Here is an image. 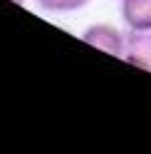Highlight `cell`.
I'll return each mask as SVG.
<instances>
[{"label":"cell","mask_w":151,"mask_h":154,"mask_svg":"<svg viewBox=\"0 0 151 154\" xmlns=\"http://www.w3.org/2000/svg\"><path fill=\"white\" fill-rule=\"evenodd\" d=\"M82 40L111 57H124L126 50V32L111 23H92L82 30Z\"/></svg>","instance_id":"6da1fadb"},{"label":"cell","mask_w":151,"mask_h":154,"mask_svg":"<svg viewBox=\"0 0 151 154\" xmlns=\"http://www.w3.org/2000/svg\"><path fill=\"white\" fill-rule=\"evenodd\" d=\"M121 60L151 72V30H126V50Z\"/></svg>","instance_id":"7a4b0ae2"},{"label":"cell","mask_w":151,"mask_h":154,"mask_svg":"<svg viewBox=\"0 0 151 154\" xmlns=\"http://www.w3.org/2000/svg\"><path fill=\"white\" fill-rule=\"evenodd\" d=\"M119 13L126 30H151V0H121Z\"/></svg>","instance_id":"3957f363"},{"label":"cell","mask_w":151,"mask_h":154,"mask_svg":"<svg viewBox=\"0 0 151 154\" xmlns=\"http://www.w3.org/2000/svg\"><path fill=\"white\" fill-rule=\"evenodd\" d=\"M92 0H35V5L45 13H55V15H67V13H77L82 8H87Z\"/></svg>","instance_id":"277c9868"},{"label":"cell","mask_w":151,"mask_h":154,"mask_svg":"<svg viewBox=\"0 0 151 154\" xmlns=\"http://www.w3.org/2000/svg\"><path fill=\"white\" fill-rule=\"evenodd\" d=\"M13 3H17V5H22V3H25V0H13Z\"/></svg>","instance_id":"5b68a950"},{"label":"cell","mask_w":151,"mask_h":154,"mask_svg":"<svg viewBox=\"0 0 151 154\" xmlns=\"http://www.w3.org/2000/svg\"><path fill=\"white\" fill-rule=\"evenodd\" d=\"M117 3H121V0H117Z\"/></svg>","instance_id":"8992f818"}]
</instances>
